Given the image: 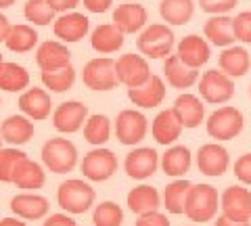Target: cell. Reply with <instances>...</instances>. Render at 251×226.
Here are the masks:
<instances>
[{
  "label": "cell",
  "instance_id": "44",
  "mask_svg": "<svg viewBox=\"0 0 251 226\" xmlns=\"http://www.w3.org/2000/svg\"><path fill=\"white\" fill-rule=\"evenodd\" d=\"M134 226H170V220L168 216H163L161 212H149V214H143L138 216V220Z\"/></svg>",
  "mask_w": 251,
  "mask_h": 226
},
{
  "label": "cell",
  "instance_id": "45",
  "mask_svg": "<svg viewBox=\"0 0 251 226\" xmlns=\"http://www.w3.org/2000/svg\"><path fill=\"white\" fill-rule=\"evenodd\" d=\"M42 226H77L74 218H69L67 214H52L44 220Z\"/></svg>",
  "mask_w": 251,
  "mask_h": 226
},
{
  "label": "cell",
  "instance_id": "49",
  "mask_svg": "<svg viewBox=\"0 0 251 226\" xmlns=\"http://www.w3.org/2000/svg\"><path fill=\"white\" fill-rule=\"evenodd\" d=\"M214 226H249V222H234L230 218H226L224 214L218 216V220L214 222Z\"/></svg>",
  "mask_w": 251,
  "mask_h": 226
},
{
  "label": "cell",
  "instance_id": "42",
  "mask_svg": "<svg viewBox=\"0 0 251 226\" xmlns=\"http://www.w3.org/2000/svg\"><path fill=\"white\" fill-rule=\"evenodd\" d=\"M237 2L239 0H199V6L209 15H226L237 6Z\"/></svg>",
  "mask_w": 251,
  "mask_h": 226
},
{
  "label": "cell",
  "instance_id": "38",
  "mask_svg": "<svg viewBox=\"0 0 251 226\" xmlns=\"http://www.w3.org/2000/svg\"><path fill=\"white\" fill-rule=\"evenodd\" d=\"M94 226H122L124 222V209L115 201H103L100 205L94 207L92 214Z\"/></svg>",
  "mask_w": 251,
  "mask_h": 226
},
{
  "label": "cell",
  "instance_id": "11",
  "mask_svg": "<svg viewBox=\"0 0 251 226\" xmlns=\"http://www.w3.org/2000/svg\"><path fill=\"white\" fill-rule=\"evenodd\" d=\"M147 118L140 111H134V109H126L115 120V136L122 145H138L147 136Z\"/></svg>",
  "mask_w": 251,
  "mask_h": 226
},
{
  "label": "cell",
  "instance_id": "53",
  "mask_svg": "<svg viewBox=\"0 0 251 226\" xmlns=\"http://www.w3.org/2000/svg\"><path fill=\"white\" fill-rule=\"evenodd\" d=\"M0 63H2V54H0Z\"/></svg>",
  "mask_w": 251,
  "mask_h": 226
},
{
  "label": "cell",
  "instance_id": "40",
  "mask_svg": "<svg viewBox=\"0 0 251 226\" xmlns=\"http://www.w3.org/2000/svg\"><path fill=\"white\" fill-rule=\"evenodd\" d=\"M27 157L23 151H19L17 147H2L0 149V182H13V174H15V168L17 163Z\"/></svg>",
  "mask_w": 251,
  "mask_h": 226
},
{
  "label": "cell",
  "instance_id": "48",
  "mask_svg": "<svg viewBox=\"0 0 251 226\" xmlns=\"http://www.w3.org/2000/svg\"><path fill=\"white\" fill-rule=\"evenodd\" d=\"M9 32H11V23H9V19H6L2 13H0V42L6 40Z\"/></svg>",
  "mask_w": 251,
  "mask_h": 226
},
{
  "label": "cell",
  "instance_id": "39",
  "mask_svg": "<svg viewBox=\"0 0 251 226\" xmlns=\"http://www.w3.org/2000/svg\"><path fill=\"white\" fill-rule=\"evenodd\" d=\"M23 15L34 25H49L50 21H54V9L49 4V0H27Z\"/></svg>",
  "mask_w": 251,
  "mask_h": 226
},
{
  "label": "cell",
  "instance_id": "27",
  "mask_svg": "<svg viewBox=\"0 0 251 226\" xmlns=\"http://www.w3.org/2000/svg\"><path fill=\"white\" fill-rule=\"evenodd\" d=\"M203 34L214 46H222V49L232 46L237 40L232 32V17H228V15H211L205 21Z\"/></svg>",
  "mask_w": 251,
  "mask_h": 226
},
{
  "label": "cell",
  "instance_id": "35",
  "mask_svg": "<svg viewBox=\"0 0 251 226\" xmlns=\"http://www.w3.org/2000/svg\"><path fill=\"white\" fill-rule=\"evenodd\" d=\"M191 189V182L186 178H178V180L170 182L163 191V205L170 214H184V203H186V195Z\"/></svg>",
  "mask_w": 251,
  "mask_h": 226
},
{
  "label": "cell",
  "instance_id": "37",
  "mask_svg": "<svg viewBox=\"0 0 251 226\" xmlns=\"http://www.w3.org/2000/svg\"><path fill=\"white\" fill-rule=\"evenodd\" d=\"M109 136H111V122H109L107 115H90L84 124V138L88 140L90 145L94 147H100L105 145Z\"/></svg>",
  "mask_w": 251,
  "mask_h": 226
},
{
  "label": "cell",
  "instance_id": "14",
  "mask_svg": "<svg viewBox=\"0 0 251 226\" xmlns=\"http://www.w3.org/2000/svg\"><path fill=\"white\" fill-rule=\"evenodd\" d=\"M230 166V157L228 151L218 143H209L203 145L197 151V168L201 174L211 176V178H220Z\"/></svg>",
  "mask_w": 251,
  "mask_h": 226
},
{
  "label": "cell",
  "instance_id": "22",
  "mask_svg": "<svg viewBox=\"0 0 251 226\" xmlns=\"http://www.w3.org/2000/svg\"><path fill=\"white\" fill-rule=\"evenodd\" d=\"M149 19L147 9L143 4H134V2H126L120 4L113 13V23L122 29L124 34H136L145 27V23Z\"/></svg>",
  "mask_w": 251,
  "mask_h": 226
},
{
  "label": "cell",
  "instance_id": "33",
  "mask_svg": "<svg viewBox=\"0 0 251 226\" xmlns=\"http://www.w3.org/2000/svg\"><path fill=\"white\" fill-rule=\"evenodd\" d=\"M29 86V74L25 67L17 63H0V90L6 92H21L23 88Z\"/></svg>",
  "mask_w": 251,
  "mask_h": 226
},
{
  "label": "cell",
  "instance_id": "8",
  "mask_svg": "<svg viewBox=\"0 0 251 226\" xmlns=\"http://www.w3.org/2000/svg\"><path fill=\"white\" fill-rule=\"evenodd\" d=\"M115 74H117V82L124 84L126 88H136L140 84H145L151 77V69L143 54H122L115 61Z\"/></svg>",
  "mask_w": 251,
  "mask_h": 226
},
{
  "label": "cell",
  "instance_id": "21",
  "mask_svg": "<svg viewBox=\"0 0 251 226\" xmlns=\"http://www.w3.org/2000/svg\"><path fill=\"white\" fill-rule=\"evenodd\" d=\"M50 97L49 92L42 88H29L19 97V109L21 113H25L29 120L42 122L50 115Z\"/></svg>",
  "mask_w": 251,
  "mask_h": 226
},
{
  "label": "cell",
  "instance_id": "36",
  "mask_svg": "<svg viewBox=\"0 0 251 226\" xmlns=\"http://www.w3.org/2000/svg\"><path fill=\"white\" fill-rule=\"evenodd\" d=\"M75 82V69L72 63L59 69H42V84L52 92H65L74 86Z\"/></svg>",
  "mask_w": 251,
  "mask_h": 226
},
{
  "label": "cell",
  "instance_id": "5",
  "mask_svg": "<svg viewBox=\"0 0 251 226\" xmlns=\"http://www.w3.org/2000/svg\"><path fill=\"white\" fill-rule=\"evenodd\" d=\"M136 46L149 59H163L174 49V34L163 23H153L138 36Z\"/></svg>",
  "mask_w": 251,
  "mask_h": 226
},
{
  "label": "cell",
  "instance_id": "7",
  "mask_svg": "<svg viewBox=\"0 0 251 226\" xmlns=\"http://www.w3.org/2000/svg\"><path fill=\"white\" fill-rule=\"evenodd\" d=\"M82 174L92 182H105L117 172V157L113 151L97 147L90 153L84 155V159L80 163Z\"/></svg>",
  "mask_w": 251,
  "mask_h": 226
},
{
  "label": "cell",
  "instance_id": "55",
  "mask_svg": "<svg viewBox=\"0 0 251 226\" xmlns=\"http://www.w3.org/2000/svg\"><path fill=\"white\" fill-rule=\"evenodd\" d=\"M188 226H195V224H188Z\"/></svg>",
  "mask_w": 251,
  "mask_h": 226
},
{
  "label": "cell",
  "instance_id": "30",
  "mask_svg": "<svg viewBox=\"0 0 251 226\" xmlns=\"http://www.w3.org/2000/svg\"><path fill=\"white\" fill-rule=\"evenodd\" d=\"M218 65L226 75L241 77V75H245L249 72L251 57L243 46H226V49L222 50V54H220V59H218Z\"/></svg>",
  "mask_w": 251,
  "mask_h": 226
},
{
  "label": "cell",
  "instance_id": "29",
  "mask_svg": "<svg viewBox=\"0 0 251 226\" xmlns=\"http://www.w3.org/2000/svg\"><path fill=\"white\" fill-rule=\"evenodd\" d=\"M69 59H72V52L65 44H61L57 40H46L44 44H40V49L36 52V63L40 69H59L69 65Z\"/></svg>",
  "mask_w": 251,
  "mask_h": 226
},
{
  "label": "cell",
  "instance_id": "17",
  "mask_svg": "<svg viewBox=\"0 0 251 226\" xmlns=\"http://www.w3.org/2000/svg\"><path fill=\"white\" fill-rule=\"evenodd\" d=\"M11 209L23 220H42L49 214V199L36 193H19L11 199Z\"/></svg>",
  "mask_w": 251,
  "mask_h": 226
},
{
  "label": "cell",
  "instance_id": "26",
  "mask_svg": "<svg viewBox=\"0 0 251 226\" xmlns=\"http://www.w3.org/2000/svg\"><path fill=\"white\" fill-rule=\"evenodd\" d=\"M0 136L11 147L25 145L34 138V124L27 118H23V115H11V118H6L2 122V126H0Z\"/></svg>",
  "mask_w": 251,
  "mask_h": 226
},
{
  "label": "cell",
  "instance_id": "10",
  "mask_svg": "<svg viewBox=\"0 0 251 226\" xmlns=\"http://www.w3.org/2000/svg\"><path fill=\"white\" fill-rule=\"evenodd\" d=\"M220 207L226 218L234 222L251 220V191L245 186H228L220 195Z\"/></svg>",
  "mask_w": 251,
  "mask_h": 226
},
{
  "label": "cell",
  "instance_id": "32",
  "mask_svg": "<svg viewBox=\"0 0 251 226\" xmlns=\"http://www.w3.org/2000/svg\"><path fill=\"white\" fill-rule=\"evenodd\" d=\"M159 13L170 25H184L193 17L195 4L193 0H161Z\"/></svg>",
  "mask_w": 251,
  "mask_h": 226
},
{
  "label": "cell",
  "instance_id": "9",
  "mask_svg": "<svg viewBox=\"0 0 251 226\" xmlns=\"http://www.w3.org/2000/svg\"><path fill=\"white\" fill-rule=\"evenodd\" d=\"M82 82L92 90H111L117 86V74H115V61L109 57L92 59L84 65Z\"/></svg>",
  "mask_w": 251,
  "mask_h": 226
},
{
  "label": "cell",
  "instance_id": "41",
  "mask_svg": "<svg viewBox=\"0 0 251 226\" xmlns=\"http://www.w3.org/2000/svg\"><path fill=\"white\" fill-rule=\"evenodd\" d=\"M232 32H234L237 40L251 44V13L249 11L239 13L237 17L232 19Z\"/></svg>",
  "mask_w": 251,
  "mask_h": 226
},
{
  "label": "cell",
  "instance_id": "18",
  "mask_svg": "<svg viewBox=\"0 0 251 226\" xmlns=\"http://www.w3.org/2000/svg\"><path fill=\"white\" fill-rule=\"evenodd\" d=\"M163 74H166V80L172 88L184 90L191 88L195 82L199 80V72L193 67H188L178 54H170L166 57V63H163Z\"/></svg>",
  "mask_w": 251,
  "mask_h": 226
},
{
  "label": "cell",
  "instance_id": "3",
  "mask_svg": "<svg viewBox=\"0 0 251 226\" xmlns=\"http://www.w3.org/2000/svg\"><path fill=\"white\" fill-rule=\"evenodd\" d=\"M42 163L52 174H67L77 163V149L67 138H49L42 147Z\"/></svg>",
  "mask_w": 251,
  "mask_h": 226
},
{
  "label": "cell",
  "instance_id": "13",
  "mask_svg": "<svg viewBox=\"0 0 251 226\" xmlns=\"http://www.w3.org/2000/svg\"><path fill=\"white\" fill-rule=\"evenodd\" d=\"M157 168H159V155L151 147H140L134 149L132 153H128V157L124 161V170L126 174L134 180H147L151 178Z\"/></svg>",
  "mask_w": 251,
  "mask_h": 226
},
{
  "label": "cell",
  "instance_id": "20",
  "mask_svg": "<svg viewBox=\"0 0 251 226\" xmlns=\"http://www.w3.org/2000/svg\"><path fill=\"white\" fill-rule=\"evenodd\" d=\"M176 54L188 67L199 69L201 65H205L209 61V44H207L205 38H201L197 34H191V36H186V38L180 40Z\"/></svg>",
  "mask_w": 251,
  "mask_h": 226
},
{
  "label": "cell",
  "instance_id": "25",
  "mask_svg": "<svg viewBox=\"0 0 251 226\" xmlns=\"http://www.w3.org/2000/svg\"><path fill=\"white\" fill-rule=\"evenodd\" d=\"M124 32L115 23H103L92 32L90 36V44L92 49L100 52V54H113L124 46Z\"/></svg>",
  "mask_w": 251,
  "mask_h": 226
},
{
  "label": "cell",
  "instance_id": "2",
  "mask_svg": "<svg viewBox=\"0 0 251 226\" xmlns=\"http://www.w3.org/2000/svg\"><path fill=\"white\" fill-rule=\"evenodd\" d=\"M94 189L84 182V180H77V178H72V180H65L59 191H57V201H59V207L65 209L67 214H84L94 205Z\"/></svg>",
  "mask_w": 251,
  "mask_h": 226
},
{
  "label": "cell",
  "instance_id": "54",
  "mask_svg": "<svg viewBox=\"0 0 251 226\" xmlns=\"http://www.w3.org/2000/svg\"><path fill=\"white\" fill-rule=\"evenodd\" d=\"M249 97H251V86H249Z\"/></svg>",
  "mask_w": 251,
  "mask_h": 226
},
{
  "label": "cell",
  "instance_id": "1",
  "mask_svg": "<svg viewBox=\"0 0 251 226\" xmlns=\"http://www.w3.org/2000/svg\"><path fill=\"white\" fill-rule=\"evenodd\" d=\"M218 205H220V197L211 184H191L184 203V216L197 224L209 222L218 214Z\"/></svg>",
  "mask_w": 251,
  "mask_h": 226
},
{
  "label": "cell",
  "instance_id": "46",
  "mask_svg": "<svg viewBox=\"0 0 251 226\" xmlns=\"http://www.w3.org/2000/svg\"><path fill=\"white\" fill-rule=\"evenodd\" d=\"M49 4L54 9V13H67V11H74L80 0H49Z\"/></svg>",
  "mask_w": 251,
  "mask_h": 226
},
{
  "label": "cell",
  "instance_id": "50",
  "mask_svg": "<svg viewBox=\"0 0 251 226\" xmlns=\"http://www.w3.org/2000/svg\"><path fill=\"white\" fill-rule=\"evenodd\" d=\"M0 226H27V222H23V218H2Z\"/></svg>",
  "mask_w": 251,
  "mask_h": 226
},
{
  "label": "cell",
  "instance_id": "6",
  "mask_svg": "<svg viewBox=\"0 0 251 226\" xmlns=\"http://www.w3.org/2000/svg\"><path fill=\"white\" fill-rule=\"evenodd\" d=\"M199 95L205 103L211 105H224L234 97V84L232 77L226 75L222 69H209L203 74L199 82Z\"/></svg>",
  "mask_w": 251,
  "mask_h": 226
},
{
  "label": "cell",
  "instance_id": "51",
  "mask_svg": "<svg viewBox=\"0 0 251 226\" xmlns=\"http://www.w3.org/2000/svg\"><path fill=\"white\" fill-rule=\"evenodd\" d=\"M15 2H17V0H0V9H9Z\"/></svg>",
  "mask_w": 251,
  "mask_h": 226
},
{
  "label": "cell",
  "instance_id": "23",
  "mask_svg": "<svg viewBox=\"0 0 251 226\" xmlns=\"http://www.w3.org/2000/svg\"><path fill=\"white\" fill-rule=\"evenodd\" d=\"M151 132H153V138L159 145L168 147L174 140H178L180 134H182V124H180L178 115L174 113V109H166V111L157 115L151 124Z\"/></svg>",
  "mask_w": 251,
  "mask_h": 226
},
{
  "label": "cell",
  "instance_id": "12",
  "mask_svg": "<svg viewBox=\"0 0 251 226\" xmlns=\"http://www.w3.org/2000/svg\"><path fill=\"white\" fill-rule=\"evenodd\" d=\"M88 120V107L80 100H67V103H61L52 113V126L57 128L63 134H74L77 132L84 122Z\"/></svg>",
  "mask_w": 251,
  "mask_h": 226
},
{
  "label": "cell",
  "instance_id": "34",
  "mask_svg": "<svg viewBox=\"0 0 251 226\" xmlns=\"http://www.w3.org/2000/svg\"><path fill=\"white\" fill-rule=\"evenodd\" d=\"M6 49L13 52H29L38 44V34L31 25L19 23V25H11V32L6 36Z\"/></svg>",
  "mask_w": 251,
  "mask_h": 226
},
{
  "label": "cell",
  "instance_id": "31",
  "mask_svg": "<svg viewBox=\"0 0 251 226\" xmlns=\"http://www.w3.org/2000/svg\"><path fill=\"white\" fill-rule=\"evenodd\" d=\"M159 205H161V197H159V191H157L155 186L140 184V186H134V189L128 193V207H130V212L136 214V216L155 212Z\"/></svg>",
  "mask_w": 251,
  "mask_h": 226
},
{
  "label": "cell",
  "instance_id": "4",
  "mask_svg": "<svg viewBox=\"0 0 251 226\" xmlns=\"http://www.w3.org/2000/svg\"><path fill=\"white\" fill-rule=\"evenodd\" d=\"M207 134L216 140H232L243 132V113L237 107H220L205 122Z\"/></svg>",
  "mask_w": 251,
  "mask_h": 226
},
{
  "label": "cell",
  "instance_id": "16",
  "mask_svg": "<svg viewBox=\"0 0 251 226\" xmlns=\"http://www.w3.org/2000/svg\"><path fill=\"white\" fill-rule=\"evenodd\" d=\"M90 21L82 13H63L59 19H54V36L63 42H80L88 34Z\"/></svg>",
  "mask_w": 251,
  "mask_h": 226
},
{
  "label": "cell",
  "instance_id": "52",
  "mask_svg": "<svg viewBox=\"0 0 251 226\" xmlns=\"http://www.w3.org/2000/svg\"><path fill=\"white\" fill-rule=\"evenodd\" d=\"M0 149H2V136H0Z\"/></svg>",
  "mask_w": 251,
  "mask_h": 226
},
{
  "label": "cell",
  "instance_id": "43",
  "mask_svg": "<svg viewBox=\"0 0 251 226\" xmlns=\"http://www.w3.org/2000/svg\"><path fill=\"white\" fill-rule=\"evenodd\" d=\"M234 176L239 178V182L251 186V153H245L234 161Z\"/></svg>",
  "mask_w": 251,
  "mask_h": 226
},
{
  "label": "cell",
  "instance_id": "15",
  "mask_svg": "<svg viewBox=\"0 0 251 226\" xmlns=\"http://www.w3.org/2000/svg\"><path fill=\"white\" fill-rule=\"evenodd\" d=\"M128 99L143 109H153L157 105H161L163 99H166V84H163L159 75H151L140 86L128 88Z\"/></svg>",
  "mask_w": 251,
  "mask_h": 226
},
{
  "label": "cell",
  "instance_id": "28",
  "mask_svg": "<svg viewBox=\"0 0 251 226\" xmlns=\"http://www.w3.org/2000/svg\"><path fill=\"white\" fill-rule=\"evenodd\" d=\"M193 163V155L184 145H174L161 155V170L166 176L172 178H182Z\"/></svg>",
  "mask_w": 251,
  "mask_h": 226
},
{
  "label": "cell",
  "instance_id": "24",
  "mask_svg": "<svg viewBox=\"0 0 251 226\" xmlns=\"http://www.w3.org/2000/svg\"><path fill=\"white\" fill-rule=\"evenodd\" d=\"M44 182H46V174L40 163L31 161L29 157H23L17 163L15 174H13V184H17V189L36 191V189H42Z\"/></svg>",
  "mask_w": 251,
  "mask_h": 226
},
{
  "label": "cell",
  "instance_id": "19",
  "mask_svg": "<svg viewBox=\"0 0 251 226\" xmlns=\"http://www.w3.org/2000/svg\"><path fill=\"white\" fill-rule=\"evenodd\" d=\"M174 113L178 115L180 124H182V128H197L201 126L203 118H205V105L201 103L199 97L195 95H180L176 100H174Z\"/></svg>",
  "mask_w": 251,
  "mask_h": 226
},
{
  "label": "cell",
  "instance_id": "47",
  "mask_svg": "<svg viewBox=\"0 0 251 226\" xmlns=\"http://www.w3.org/2000/svg\"><path fill=\"white\" fill-rule=\"evenodd\" d=\"M113 0H84V6L90 13H105L111 6Z\"/></svg>",
  "mask_w": 251,
  "mask_h": 226
}]
</instances>
